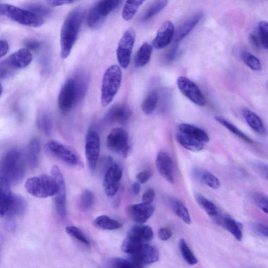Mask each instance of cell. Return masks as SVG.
<instances>
[{
	"instance_id": "22",
	"label": "cell",
	"mask_w": 268,
	"mask_h": 268,
	"mask_svg": "<svg viewBox=\"0 0 268 268\" xmlns=\"http://www.w3.org/2000/svg\"><path fill=\"white\" fill-rule=\"evenodd\" d=\"M154 232L152 228L147 225L140 224L131 228L127 237L137 241V242L148 244L153 239Z\"/></svg>"
},
{
	"instance_id": "36",
	"label": "cell",
	"mask_w": 268,
	"mask_h": 268,
	"mask_svg": "<svg viewBox=\"0 0 268 268\" xmlns=\"http://www.w3.org/2000/svg\"><path fill=\"white\" fill-rule=\"evenodd\" d=\"M169 0H155L152 4L147 9L144 16L142 17V20L147 21L149 20L162 11L167 6Z\"/></svg>"
},
{
	"instance_id": "32",
	"label": "cell",
	"mask_w": 268,
	"mask_h": 268,
	"mask_svg": "<svg viewBox=\"0 0 268 268\" xmlns=\"http://www.w3.org/2000/svg\"><path fill=\"white\" fill-rule=\"evenodd\" d=\"M146 0H127L122 11V17L126 21L133 19L137 12L139 7Z\"/></svg>"
},
{
	"instance_id": "41",
	"label": "cell",
	"mask_w": 268,
	"mask_h": 268,
	"mask_svg": "<svg viewBox=\"0 0 268 268\" xmlns=\"http://www.w3.org/2000/svg\"><path fill=\"white\" fill-rule=\"evenodd\" d=\"M66 231L69 236L76 239L79 242L87 247L90 246V243L88 238L79 228L74 226H70L66 228Z\"/></svg>"
},
{
	"instance_id": "6",
	"label": "cell",
	"mask_w": 268,
	"mask_h": 268,
	"mask_svg": "<svg viewBox=\"0 0 268 268\" xmlns=\"http://www.w3.org/2000/svg\"><path fill=\"white\" fill-rule=\"evenodd\" d=\"M33 60L32 53L28 49L22 48L12 53L1 63V78L10 76L15 69H22L31 64Z\"/></svg>"
},
{
	"instance_id": "26",
	"label": "cell",
	"mask_w": 268,
	"mask_h": 268,
	"mask_svg": "<svg viewBox=\"0 0 268 268\" xmlns=\"http://www.w3.org/2000/svg\"><path fill=\"white\" fill-rule=\"evenodd\" d=\"M41 145L37 138L33 139L27 149L26 160L30 167L37 168L39 165L41 155Z\"/></svg>"
},
{
	"instance_id": "39",
	"label": "cell",
	"mask_w": 268,
	"mask_h": 268,
	"mask_svg": "<svg viewBox=\"0 0 268 268\" xmlns=\"http://www.w3.org/2000/svg\"><path fill=\"white\" fill-rule=\"evenodd\" d=\"M179 249L184 260L187 264L190 265H195L198 263V259L183 239L180 240Z\"/></svg>"
},
{
	"instance_id": "15",
	"label": "cell",
	"mask_w": 268,
	"mask_h": 268,
	"mask_svg": "<svg viewBox=\"0 0 268 268\" xmlns=\"http://www.w3.org/2000/svg\"><path fill=\"white\" fill-rule=\"evenodd\" d=\"M123 176V169L120 165L113 163L104 173L103 187L105 193L108 197H113L120 188Z\"/></svg>"
},
{
	"instance_id": "21",
	"label": "cell",
	"mask_w": 268,
	"mask_h": 268,
	"mask_svg": "<svg viewBox=\"0 0 268 268\" xmlns=\"http://www.w3.org/2000/svg\"><path fill=\"white\" fill-rule=\"evenodd\" d=\"M131 111L127 105L120 104L111 108L105 116V119L111 123L126 124L131 117Z\"/></svg>"
},
{
	"instance_id": "29",
	"label": "cell",
	"mask_w": 268,
	"mask_h": 268,
	"mask_svg": "<svg viewBox=\"0 0 268 268\" xmlns=\"http://www.w3.org/2000/svg\"><path fill=\"white\" fill-rule=\"evenodd\" d=\"M176 139L182 147L190 151H200L204 148L203 142L194 139L180 132L177 134Z\"/></svg>"
},
{
	"instance_id": "16",
	"label": "cell",
	"mask_w": 268,
	"mask_h": 268,
	"mask_svg": "<svg viewBox=\"0 0 268 268\" xmlns=\"http://www.w3.org/2000/svg\"><path fill=\"white\" fill-rule=\"evenodd\" d=\"M177 85L182 93L194 104L200 106L206 104L200 88L189 79L183 76L179 77Z\"/></svg>"
},
{
	"instance_id": "7",
	"label": "cell",
	"mask_w": 268,
	"mask_h": 268,
	"mask_svg": "<svg viewBox=\"0 0 268 268\" xmlns=\"http://www.w3.org/2000/svg\"><path fill=\"white\" fill-rule=\"evenodd\" d=\"M121 0H99L91 8L88 14L87 23L90 28L100 26L105 18L120 4Z\"/></svg>"
},
{
	"instance_id": "19",
	"label": "cell",
	"mask_w": 268,
	"mask_h": 268,
	"mask_svg": "<svg viewBox=\"0 0 268 268\" xmlns=\"http://www.w3.org/2000/svg\"><path fill=\"white\" fill-rule=\"evenodd\" d=\"M175 36V27L171 21L165 22L158 31L153 41V46L157 49H163L169 45Z\"/></svg>"
},
{
	"instance_id": "23",
	"label": "cell",
	"mask_w": 268,
	"mask_h": 268,
	"mask_svg": "<svg viewBox=\"0 0 268 268\" xmlns=\"http://www.w3.org/2000/svg\"><path fill=\"white\" fill-rule=\"evenodd\" d=\"M203 16V12H199L194 14L185 21L176 31L174 36L175 42H180L189 35L202 19Z\"/></svg>"
},
{
	"instance_id": "28",
	"label": "cell",
	"mask_w": 268,
	"mask_h": 268,
	"mask_svg": "<svg viewBox=\"0 0 268 268\" xmlns=\"http://www.w3.org/2000/svg\"><path fill=\"white\" fill-rule=\"evenodd\" d=\"M168 202L170 207L179 218L186 224H191V219L189 212L182 201L176 198H170Z\"/></svg>"
},
{
	"instance_id": "45",
	"label": "cell",
	"mask_w": 268,
	"mask_h": 268,
	"mask_svg": "<svg viewBox=\"0 0 268 268\" xmlns=\"http://www.w3.org/2000/svg\"><path fill=\"white\" fill-rule=\"evenodd\" d=\"M109 265L111 267L119 268H138L136 264L130 260H125L121 258H114L109 260Z\"/></svg>"
},
{
	"instance_id": "35",
	"label": "cell",
	"mask_w": 268,
	"mask_h": 268,
	"mask_svg": "<svg viewBox=\"0 0 268 268\" xmlns=\"http://www.w3.org/2000/svg\"><path fill=\"white\" fill-rule=\"evenodd\" d=\"M195 198L200 205L209 216L215 217L218 215V209L215 204L205 198L204 196L200 193H195Z\"/></svg>"
},
{
	"instance_id": "12",
	"label": "cell",
	"mask_w": 268,
	"mask_h": 268,
	"mask_svg": "<svg viewBox=\"0 0 268 268\" xmlns=\"http://www.w3.org/2000/svg\"><path fill=\"white\" fill-rule=\"evenodd\" d=\"M100 152V139L99 134L93 130L89 131L87 134L85 153L87 162L92 172L96 169Z\"/></svg>"
},
{
	"instance_id": "53",
	"label": "cell",
	"mask_w": 268,
	"mask_h": 268,
	"mask_svg": "<svg viewBox=\"0 0 268 268\" xmlns=\"http://www.w3.org/2000/svg\"><path fill=\"white\" fill-rule=\"evenodd\" d=\"M250 42H251L253 47L257 50H260L261 48V39H259L257 36L255 34H252L249 37Z\"/></svg>"
},
{
	"instance_id": "4",
	"label": "cell",
	"mask_w": 268,
	"mask_h": 268,
	"mask_svg": "<svg viewBox=\"0 0 268 268\" xmlns=\"http://www.w3.org/2000/svg\"><path fill=\"white\" fill-rule=\"evenodd\" d=\"M0 14L12 21L31 28H39L44 23L41 16L30 10L9 4H1L0 5Z\"/></svg>"
},
{
	"instance_id": "58",
	"label": "cell",
	"mask_w": 268,
	"mask_h": 268,
	"mask_svg": "<svg viewBox=\"0 0 268 268\" xmlns=\"http://www.w3.org/2000/svg\"><path fill=\"white\" fill-rule=\"evenodd\" d=\"M177 49H178V45H175L173 46L171 50L168 53V58L169 59H174V58L175 57L176 55Z\"/></svg>"
},
{
	"instance_id": "1",
	"label": "cell",
	"mask_w": 268,
	"mask_h": 268,
	"mask_svg": "<svg viewBox=\"0 0 268 268\" xmlns=\"http://www.w3.org/2000/svg\"><path fill=\"white\" fill-rule=\"evenodd\" d=\"M84 12L82 7H77L66 17L60 32V55L62 59L70 54L78 38L83 21Z\"/></svg>"
},
{
	"instance_id": "18",
	"label": "cell",
	"mask_w": 268,
	"mask_h": 268,
	"mask_svg": "<svg viewBox=\"0 0 268 268\" xmlns=\"http://www.w3.org/2000/svg\"><path fill=\"white\" fill-rule=\"evenodd\" d=\"M156 164L160 174L169 183L173 184L175 181L174 166L171 156L166 152L161 151L157 155Z\"/></svg>"
},
{
	"instance_id": "59",
	"label": "cell",
	"mask_w": 268,
	"mask_h": 268,
	"mask_svg": "<svg viewBox=\"0 0 268 268\" xmlns=\"http://www.w3.org/2000/svg\"><path fill=\"white\" fill-rule=\"evenodd\" d=\"M267 87H268V82H267Z\"/></svg>"
},
{
	"instance_id": "5",
	"label": "cell",
	"mask_w": 268,
	"mask_h": 268,
	"mask_svg": "<svg viewBox=\"0 0 268 268\" xmlns=\"http://www.w3.org/2000/svg\"><path fill=\"white\" fill-rule=\"evenodd\" d=\"M25 188L32 196L46 198L55 195L57 184L54 179L46 175L34 177L27 180Z\"/></svg>"
},
{
	"instance_id": "34",
	"label": "cell",
	"mask_w": 268,
	"mask_h": 268,
	"mask_svg": "<svg viewBox=\"0 0 268 268\" xmlns=\"http://www.w3.org/2000/svg\"><path fill=\"white\" fill-rule=\"evenodd\" d=\"M26 209V203L22 196L14 194V199L6 216L9 217L20 216Z\"/></svg>"
},
{
	"instance_id": "38",
	"label": "cell",
	"mask_w": 268,
	"mask_h": 268,
	"mask_svg": "<svg viewBox=\"0 0 268 268\" xmlns=\"http://www.w3.org/2000/svg\"><path fill=\"white\" fill-rule=\"evenodd\" d=\"M223 223L226 228L238 241L243 238L242 226L234 219L226 217L223 220Z\"/></svg>"
},
{
	"instance_id": "51",
	"label": "cell",
	"mask_w": 268,
	"mask_h": 268,
	"mask_svg": "<svg viewBox=\"0 0 268 268\" xmlns=\"http://www.w3.org/2000/svg\"><path fill=\"white\" fill-rule=\"evenodd\" d=\"M77 0H46L47 4L51 7H58L73 3Z\"/></svg>"
},
{
	"instance_id": "40",
	"label": "cell",
	"mask_w": 268,
	"mask_h": 268,
	"mask_svg": "<svg viewBox=\"0 0 268 268\" xmlns=\"http://www.w3.org/2000/svg\"><path fill=\"white\" fill-rule=\"evenodd\" d=\"M241 57L244 63L252 70L260 71L262 69V65L260 59L248 51H243Z\"/></svg>"
},
{
	"instance_id": "9",
	"label": "cell",
	"mask_w": 268,
	"mask_h": 268,
	"mask_svg": "<svg viewBox=\"0 0 268 268\" xmlns=\"http://www.w3.org/2000/svg\"><path fill=\"white\" fill-rule=\"evenodd\" d=\"M128 256L129 260L139 268L157 262L159 259V252L155 246L141 244Z\"/></svg>"
},
{
	"instance_id": "48",
	"label": "cell",
	"mask_w": 268,
	"mask_h": 268,
	"mask_svg": "<svg viewBox=\"0 0 268 268\" xmlns=\"http://www.w3.org/2000/svg\"><path fill=\"white\" fill-rule=\"evenodd\" d=\"M26 49L29 50H37L42 46V43L35 39L26 40L24 43Z\"/></svg>"
},
{
	"instance_id": "27",
	"label": "cell",
	"mask_w": 268,
	"mask_h": 268,
	"mask_svg": "<svg viewBox=\"0 0 268 268\" xmlns=\"http://www.w3.org/2000/svg\"><path fill=\"white\" fill-rule=\"evenodd\" d=\"M179 130L186 135L203 142L209 141L208 134L203 130L189 124L182 123L179 126Z\"/></svg>"
},
{
	"instance_id": "42",
	"label": "cell",
	"mask_w": 268,
	"mask_h": 268,
	"mask_svg": "<svg viewBox=\"0 0 268 268\" xmlns=\"http://www.w3.org/2000/svg\"><path fill=\"white\" fill-rule=\"evenodd\" d=\"M94 202V196L92 191L89 190L84 191L79 199V206L83 211H88L92 207Z\"/></svg>"
},
{
	"instance_id": "30",
	"label": "cell",
	"mask_w": 268,
	"mask_h": 268,
	"mask_svg": "<svg viewBox=\"0 0 268 268\" xmlns=\"http://www.w3.org/2000/svg\"><path fill=\"white\" fill-rule=\"evenodd\" d=\"M152 52H153V46L147 43L143 44L135 56V67L140 68L145 66L150 61Z\"/></svg>"
},
{
	"instance_id": "55",
	"label": "cell",
	"mask_w": 268,
	"mask_h": 268,
	"mask_svg": "<svg viewBox=\"0 0 268 268\" xmlns=\"http://www.w3.org/2000/svg\"><path fill=\"white\" fill-rule=\"evenodd\" d=\"M9 45L7 42L4 40L0 41V56L2 58L5 56L9 51Z\"/></svg>"
},
{
	"instance_id": "2",
	"label": "cell",
	"mask_w": 268,
	"mask_h": 268,
	"mask_svg": "<svg viewBox=\"0 0 268 268\" xmlns=\"http://www.w3.org/2000/svg\"><path fill=\"white\" fill-rule=\"evenodd\" d=\"M25 160L19 150L8 151L3 157L1 164V177L11 184L19 183L26 173Z\"/></svg>"
},
{
	"instance_id": "33",
	"label": "cell",
	"mask_w": 268,
	"mask_h": 268,
	"mask_svg": "<svg viewBox=\"0 0 268 268\" xmlns=\"http://www.w3.org/2000/svg\"><path fill=\"white\" fill-rule=\"evenodd\" d=\"M215 120L222 125L223 127H224L229 132L234 134V135L240 138L241 139H242L246 142L249 143V144H255V142L253 139L246 135L245 134L238 129L236 126H234V125L230 123L224 118L221 117H219V116H218V117H215Z\"/></svg>"
},
{
	"instance_id": "3",
	"label": "cell",
	"mask_w": 268,
	"mask_h": 268,
	"mask_svg": "<svg viewBox=\"0 0 268 268\" xmlns=\"http://www.w3.org/2000/svg\"><path fill=\"white\" fill-rule=\"evenodd\" d=\"M122 79V70L118 65H112L106 69L101 86V102L102 106H108L112 102L119 91Z\"/></svg>"
},
{
	"instance_id": "43",
	"label": "cell",
	"mask_w": 268,
	"mask_h": 268,
	"mask_svg": "<svg viewBox=\"0 0 268 268\" xmlns=\"http://www.w3.org/2000/svg\"><path fill=\"white\" fill-rule=\"evenodd\" d=\"M39 129L46 135H49L52 129V123L50 116L47 114L40 116L37 120Z\"/></svg>"
},
{
	"instance_id": "57",
	"label": "cell",
	"mask_w": 268,
	"mask_h": 268,
	"mask_svg": "<svg viewBox=\"0 0 268 268\" xmlns=\"http://www.w3.org/2000/svg\"><path fill=\"white\" fill-rule=\"evenodd\" d=\"M140 185L138 182H134L132 186V191L134 195H138L140 191Z\"/></svg>"
},
{
	"instance_id": "17",
	"label": "cell",
	"mask_w": 268,
	"mask_h": 268,
	"mask_svg": "<svg viewBox=\"0 0 268 268\" xmlns=\"http://www.w3.org/2000/svg\"><path fill=\"white\" fill-rule=\"evenodd\" d=\"M155 210L151 204L143 202L131 205L128 209L130 217L138 224H144L153 215Z\"/></svg>"
},
{
	"instance_id": "20",
	"label": "cell",
	"mask_w": 268,
	"mask_h": 268,
	"mask_svg": "<svg viewBox=\"0 0 268 268\" xmlns=\"http://www.w3.org/2000/svg\"><path fill=\"white\" fill-rule=\"evenodd\" d=\"M11 184L3 178H0V214L3 218L6 216L14 199V194L11 190Z\"/></svg>"
},
{
	"instance_id": "47",
	"label": "cell",
	"mask_w": 268,
	"mask_h": 268,
	"mask_svg": "<svg viewBox=\"0 0 268 268\" xmlns=\"http://www.w3.org/2000/svg\"><path fill=\"white\" fill-rule=\"evenodd\" d=\"M29 10L35 14L40 16H47L50 13L48 8L39 5H32L29 7Z\"/></svg>"
},
{
	"instance_id": "11",
	"label": "cell",
	"mask_w": 268,
	"mask_h": 268,
	"mask_svg": "<svg viewBox=\"0 0 268 268\" xmlns=\"http://www.w3.org/2000/svg\"><path fill=\"white\" fill-rule=\"evenodd\" d=\"M45 149L48 153L70 166L77 167L80 164L79 159L74 152L56 140L48 141Z\"/></svg>"
},
{
	"instance_id": "14",
	"label": "cell",
	"mask_w": 268,
	"mask_h": 268,
	"mask_svg": "<svg viewBox=\"0 0 268 268\" xmlns=\"http://www.w3.org/2000/svg\"><path fill=\"white\" fill-rule=\"evenodd\" d=\"M51 175L57 184V191L55 194L56 211L59 217L64 219L67 213L66 187L64 178L60 169L57 166L52 168Z\"/></svg>"
},
{
	"instance_id": "46",
	"label": "cell",
	"mask_w": 268,
	"mask_h": 268,
	"mask_svg": "<svg viewBox=\"0 0 268 268\" xmlns=\"http://www.w3.org/2000/svg\"><path fill=\"white\" fill-rule=\"evenodd\" d=\"M258 27L261 43L268 50V23L261 21L259 23Z\"/></svg>"
},
{
	"instance_id": "8",
	"label": "cell",
	"mask_w": 268,
	"mask_h": 268,
	"mask_svg": "<svg viewBox=\"0 0 268 268\" xmlns=\"http://www.w3.org/2000/svg\"><path fill=\"white\" fill-rule=\"evenodd\" d=\"M106 144L115 153L124 158L128 157L130 150L129 137L124 130L121 128L112 130L107 137Z\"/></svg>"
},
{
	"instance_id": "10",
	"label": "cell",
	"mask_w": 268,
	"mask_h": 268,
	"mask_svg": "<svg viewBox=\"0 0 268 268\" xmlns=\"http://www.w3.org/2000/svg\"><path fill=\"white\" fill-rule=\"evenodd\" d=\"M78 100L76 80L69 79L61 87L59 94L58 103L60 110L64 113L68 112Z\"/></svg>"
},
{
	"instance_id": "50",
	"label": "cell",
	"mask_w": 268,
	"mask_h": 268,
	"mask_svg": "<svg viewBox=\"0 0 268 268\" xmlns=\"http://www.w3.org/2000/svg\"><path fill=\"white\" fill-rule=\"evenodd\" d=\"M155 198V192L153 189H148L142 195L143 203L151 204Z\"/></svg>"
},
{
	"instance_id": "44",
	"label": "cell",
	"mask_w": 268,
	"mask_h": 268,
	"mask_svg": "<svg viewBox=\"0 0 268 268\" xmlns=\"http://www.w3.org/2000/svg\"><path fill=\"white\" fill-rule=\"evenodd\" d=\"M252 198L257 207L268 214V196L260 192H254Z\"/></svg>"
},
{
	"instance_id": "52",
	"label": "cell",
	"mask_w": 268,
	"mask_h": 268,
	"mask_svg": "<svg viewBox=\"0 0 268 268\" xmlns=\"http://www.w3.org/2000/svg\"><path fill=\"white\" fill-rule=\"evenodd\" d=\"M152 176V173L149 171H145L138 174L136 179L138 182L143 184L147 182Z\"/></svg>"
},
{
	"instance_id": "24",
	"label": "cell",
	"mask_w": 268,
	"mask_h": 268,
	"mask_svg": "<svg viewBox=\"0 0 268 268\" xmlns=\"http://www.w3.org/2000/svg\"><path fill=\"white\" fill-rule=\"evenodd\" d=\"M192 175L196 180L213 189H218L221 186L219 179L206 170L200 168H194L192 170Z\"/></svg>"
},
{
	"instance_id": "13",
	"label": "cell",
	"mask_w": 268,
	"mask_h": 268,
	"mask_svg": "<svg viewBox=\"0 0 268 268\" xmlns=\"http://www.w3.org/2000/svg\"><path fill=\"white\" fill-rule=\"evenodd\" d=\"M135 41V32L133 29L125 32L121 39L117 51V59L120 66L127 69L130 64L132 52Z\"/></svg>"
},
{
	"instance_id": "56",
	"label": "cell",
	"mask_w": 268,
	"mask_h": 268,
	"mask_svg": "<svg viewBox=\"0 0 268 268\" xmlns=\"http://www.w3.org/2000/svg\"><path fill=\"white\" fill-rule=\"evenodd\" d=\"M257 169L258 172L268 180V165L260 163L257 165Z\"/></svg>"
},
{
	"instance_id": "25",
	"label": "cell",
	"mask_w": 268,
	"mask_h": 268,
	"mask_svg": "<svg viewBox=\"0 0 268 268\" xmlns=\"http://www.w3.org/2000/svg\"><path fill=\"white\" fill-rule=\"evenodd\" d=\"M243 117L248 126L256 133L265 136L267 131L261 118L254 112L244 109L242 111Z\"/></svg>"
},
{
	"instance_id": "49",
	"label": "cell",
	"mask_w": 268,
	"mask_h": 268,
	"mask_svg": "<svg viewBox=\"0 0 268 268\" xmlns=\"http://www.w3.org/2000/svg\"><path fill=\"white\" fill-rule=\"evenodd\" d=\"M158 236L160 240L167 241L173 236V232L168 228H161L158 230Z\"/></svg>"
},
{
	"instance_id": "37",
	"label": "cell",
	"mask_w": 268,
	"mask_h": 268,
	"mask_svg": "<svg viewBox=\"0 0 268 268\" xmlns=\"http://www.w3.org/2000/svg\"><path fill=\"white\" fill-rule=\"evenodd\" d=\"M158 102V94L156 91H151L142 102L141 109L146 114L153 113L156 109Z\"/></svg>"
},
{
	"instance_id": "54",
	"label": "cell",
	"mask_w": 268,
	"mask_h": 268,
	"mask_svg": "<svg viewBox=\"0 0 268 268\" xmlns=\"http://www.w3.org/2000/svg\"><path fill=\"white\" fill-rule=\"evenodd\" d=\"M254 227L258 233L268 238V226L261 224V223H256Z\"/></svg>"
},
{
	"instance_id": "31",
	"label": "cell",
	"mask_w": 268,
	"mask_h": 268,
	"mask_svg": "<svg viewBox=\"0 0 268 268\" xmlns=\"http://www.w3.org/2000/svg\"><path fill=\"white\" fill-rule=\"evenodd\" d=\"M94 225L97 228L103 230H116L122 227L121 223L107 216H101L94 221Z\"/></svg>"
}]
</instances>
